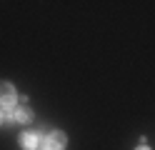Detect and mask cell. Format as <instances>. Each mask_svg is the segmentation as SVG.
<instances>
[{
    "label": "cell",
    "instance_id": "obj_5",
    "mask_svg": "<svg viewBox=\"0 0 155 150\" xmlns=\"http://www.w3.org/2000/svg\"><path fill=\"white\" fill-rule=\"evenodd\" d=\"M0 125H3V113H0Z\"/></svg>",
    "mask_w": 155,
    "mask_h": 150
},
{
    "label": "cell",
    "instance_id": "obj_3",
    "mask_svg": "<svg viewBox=\"0 0 155 150\" xmlns=\"http://www.w3.org/2000/svg\"><path fill=\"white\" fill-rule=\"evenodd\" d=\"M40 143H43V138H40V130H25V133L20 135V145H23L25 150H35Z\"/></svg>",
    "mask_w": 155,
    "mask_h": 150
},
{
    "label": "cell",
    "instance_id": "obj_1",
    "mask_svg": "<svg viewBox=\"0 0 155 150\" xmlns=\"http://www.w3.org/2000/svg\"><path fill=\"white\" fill-rule=\"evenodd\" d=\"M65 145H68V135L63 130H53L43 140V150H65Z\"/></svg>",
    "mask_w": 155,
    "mask_h": 150
},
{
    "label": "cell",
    "instance_id": "obj_6",
    "mask_svg": "<svg viewBox=\"0 0 155 150\" xmlns=\"http://www.w3.org/2000/svg\"><path fill=\"white\" fill-rule=\"evenodd\" d=\"M138 150H150V148H138Z\"/></svg>",
    "mask_w": 155,
    "mask_h": 150
},
{
    "label": "cell",
    "instance_id": "obj_2",
    "mask_svg": "<svg viewBox=\"0 0 155 150\" xmlns=\"http://www.w3.org/2000/svg\"><path fill=\"white\" fill-rule=\"evenodd\" d=\"M0 108L13 110L15 108V88L5 80H0Z\"/></svg>",
    "mask_w": 155,
    "mask_h": 150
},
{
    "label": "cell",
    "instance_id": "obj_4",
    "mask_svg": "<svg viewBox=\"0 0 155 150\" xmlns=\"http://www.w3.org/2000/svg\"><path fill=\"white\" fill-rule=\"evenodd\" d=\"M10 115H13V120L18 125H23V123H30V120H33V110L28 105H18V108L10 110Z\"/></svg>",
    "mask_w": 155,
    "mask_h": 150
}]
</instances>
